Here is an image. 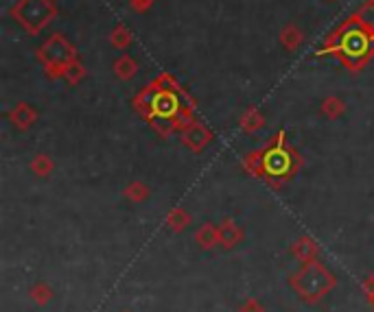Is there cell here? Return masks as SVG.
Masks as SVG:
<instances>
[{"label": "cell", "instance_id": "6da1fadb", "mask_svg": "<svg viewBox=\"0 0 374 312\" xmlns=\"http://www.w3.org/2000/svg\"><path fill=\"white\" fill-rule=\"evenodd\" d=\"M291 289L305 304H315L327 297L337 284V277L322 265L319 260H311V262L302 265V269L291 275Z\"/></svg>", "mask_w": 374, "mask_h": 312}, {"label": "cell", "instance_id": "7a4b0ae2", "mask_svg": "<svg viewBox=\"0 0 374 312\" xmlns=\"http://www.w3.org/2000/svg\"><path fill=\"white\" fill-rule=\"evenodd\" d=\"M337 46L335 50L344 57L348 66H359L370 53H372V42H374V31L357 16V20L346 22L335 33Z\"/></svg>", "mask_w": 374, "mask_h": 312}, {"label": "cell", "instance_id": "3957f363", "mask_svg": "<svg viewBox=\"0 0 374 312\" xmlns=\"http://www.w3.org/2000/svg\"><path fill=\"white\" fill-rule=\"evenodd\" d=\"M13 16L31 35H38L55 18V5L51 0H20Z\"/></svg>", "mask_w": 374, "mask_h": 312}, {"label": "cell", "instance_id": "277c9868", "mask_svg": "<svg viewBox=\"0 0 374 312\" xmlns=\"http://www.w3.org/2000/svg\"><path fill=\"white\" fill-rule=\"evenodd\" d=\"M72 57H74V48L62 35H53L40 48V59L46 64L51 76H66V68L72 62Z\"/></svg>", "mask_w": 374, "mask_h": 312}, {"label": "cell", "instance_id": "5b68a950", "mask_svg": "<svg viewBox=\"0 0 374 312\" xmlns=\"http://www.w3.org/2000/svg\"><path fill=\"white\" fill-rule=\"evenodd\" d=\"M265 160V173L269 177H280L291 171V153L285 146V136L276 138V144L263 153Z\"/></svg>", "mask_w": 374, "mask_h": 312}, {"label": "cell", "instance_id": "8992f818", "mask_svg": "<svg viewBox=\"0 0 374 312\" xmlns=\"http://www.w3.org/2000/svg\"><path fill=\"white\" fill-rule=\"evenodd\" d=\"M182 140H184V144H186L191 151L199 153V151H202V149H204V146L212 140V134L208 132V129H206L204 125L193 122L188 129H184Z\"/></svg>", "mask_w": 374, "mask_h": 312}, {"label": "cell", "instance_id": "52a82bcc", "mask_svg": "<svg viewBox=\"0 0 374 312\" xmlns=\"http://www.w3.org/2000/svg\"><path fill=\"white\" fill-rule=\"evenodd\" d=\"M317 251H319L317 243L313 238H309V236H302L300 241H295V245L291 247L293 258L298 260V262H302V265L311 262V260H317Z\"/></svg>", "mask_w": 374, "mask_h": 312}, {"label": "cell", "instance_id": "ba28073f", "mask_svg": "<svg viewBox=\"0 0 374 312\" xmlns=\"http://www.w3.org/2000/svg\"><path fill=\"white\" fill-rule=\"evenodd\" d=\"M35 118H38V114L33 112L31 105H27V103H20V105L13 108V112H11V122L18 129H29L35 122Z\"/></svg>", "mask_w": 374, "mask_h": 312}, {"label": "cell", "instance_id": "9c48e42d", "mask_svg": "<svg viewBox=\"0 0 374 312\" xmlns=\"http://www.w3.org/2000/svg\"><path fill=\"white\" fill-rule=\"evenodd\" d=\"M241 238H243V231H241L232 221L223 223V225L219 227V245H221V247L230 249V247H234Z\"/></svg>", "mask_w": 374, "mask_h": 312}, {"label": "cell", "instance_id": "30bf717a", "mask_svg": "<svg viewBox=\"0 0 374 312\" xmlns=\"http://www.w3.org/2000/svg\"><path fill=\"white\" fill-rule=\"evenodd\" d=\"M195 241L202 249H210V247H217L219 245V227L215 225H204L199 227L197 233H195Z\"/></svg>", "mask_w": 374, "mask_h": 312}, {"label": "cell", "instance_id": "8fae6325", "mask_svg": "<svg viewBox=\"0 0 374 312\" xmlns=\"http://www.w3.org/2000/svg\"><path fill=\"white\" fill-rule=\"evenodd\" d=\"M31 299L38 304V306H46L48 301L53 299V289L48 286L46 282H38L33 289H31Z\"/></svg>", "mask_w": 374, "mask_h": 312}, {"label": "cell", "instance_id": "7c38bea8", "mask_svg": "<svg viewBox=\"0 0 374 312\" xmlns=\"http://www.w3.org/2000/svg\"><path fill=\"white\" fill-rule=\"evenodd\" d=\"M114 68H116V74L120 76V79H132V76L136 74V70H138L136 62L128 55H123V59H118Z\"/></svg>", "mask_w": 374, "mask_h": 312}, {"label": "cell", "instance_id": "4fadbf2b", "mask_svg": "<svg viewBox=\"0 0 374 312\" xmlns=\"http://www.w3.org/2000/svg\"><path fill=\"white\" fill-rule=\"evenodd\" d=\"M125 197H128L130 201H134V203H140L149 197V188L144 184H140V181H134V184H130L128 190H125Z\"/></svg>", "mask_w": 374, "mask_h": 312}, {"label": "cell", "instance_id": "5bb4252c", "mask_svg": "<svg viewBox=\"0 0 374 312\" xmlns=\"http://www.w3.org/2000/svg\"><path fill=\"white\" fill-rule=\"evenodd\" d=\"M263 125V116L256 112V110H249L245 116H243V120H241V127H243V132H247V134H252V132H256V129Z\"/></svg>", "mask_w": 374, "mask_h": 312}, {"label": "cell", "instance_id": "9a60e30c", "mask_svg": "<svg viewBox=\"0 0 374 312\" xmlns=\"http://www.w3.org/2000/svg\"><path fill=\"white\" fill-rule=\"evenodd\" d=\"M31 171H33L35 175H40V177H46L48 173L53 171L51 158H48V155H38V158L31 162Z\"/></svg>", "mask_w": 374, "mask_h": 312}, {"label": "cell", "instance_id": "2e32d148", "mask_svg": "<svg viewBox=\"0 0 374 312\" xmlns=\"http://www.w3.org/2000/svg\"><path fill=\"white\" fill-rule=\"evenodd\" d=\"M166 223H169V227H171L173 231H182V229L188 225V214H186L184 210H173V212L169 214Z\"/></svg>", "mask_w": 374, "mask_h": 312}, {"label": "cell", "instance_id": "e0dca14e", "mask_svg": "<svg viewBox=\"0 0 374 312\" xmlns=\"http://www.w3.org/2000/svg\"><path fill=\"white\" fill-rule=\"evenodd\" d=\"M280 40H283V44H285L287 48H295L298 44H300V31L293 29V27H289V29L283 31Z\"/></svg>", "mask_w": 374, "mask_h": 312}, {"label": "cell", "instance_id": "ac0fdd59", "mask_svg": "<svg viewBox=\"0 0 374 312\" xmlns=\"http://www.w3.org/2000/svg\"><path fill=\"white\" fill-rule=\"evenodd\" d=\"M81 76H84V66H81L79 62H70L68 68H66V79H68L70 83H77Z\"/></svg>", "mask_w": 374, "mask_h": 312}, {"label": "cell", "instance_id": "d6986e66", "mask_svg": "<svg viewBox=\"0 0 374 312\" xmlns=\"http://www.w3.org/2000/svg\"><path fill=\"white\" fill-rule=\"evenodd\" d=\"M112 42H114V46H118V48L128 46V44L132 42V37H130V31L125 29V27H118V29L114 31V35H112Z\"/></svg>", "mask_w": 374, "mask_h": 312}, {"label": "cell", "instance_id": "ffe728a7", "mask_svg": "<svg viewBox=\"0 0 374 312\" xmlns=\"http://www.w3.org/2000/svg\"><path fill=\"white\" fill-rule=\"evenodd\" d=\"M324 112H327L329 116H339L344 112V105H341V100L339 98H329L327 103H324Z\"/></svg>", "mask_w": 374, "mask_h": 312}, {"label": "cell", "instance_id": "44dd1931", "mask_svg": "<svg viewBox=\"0 0 374 312\" xmlns=\"http://www.w3.org/2000/svg\"><path fill=\"white\" fill-rule=\"evenodd\" d=\"M239 312H265V308H263V304H261L259 299H247V301L239 308Z\"/></svg>", "mask_w": 374, "mask_h": 312}, {"label": "cell", "instance_id": "7402d4cb", "mask_svg": "<svg viewBox=\"0 0 374 312\" xmlns=\"http://www.w3.org/2000/svg\"><path fill=\"white\" fill-rule=\"evenodd\" d=\"M363 291H366V297H368L370 306L374 308V277H368L363 282Z\"/></svg>", "mask_w": 374, "mask_h": 312}, {"label": "cell", "instance_id": "603a6c76", "mask_svg": "<svg viewBox=\"0 0 374 312\" xmlns=\"http://www.w3.org/2000/svg\"><path fill=\"white\" fill-rule=\"evenodd\" d=\"M152 5H154V0H132V7L136 11H144V9H149Z\"/></svg>", "mask_w": 374, "mask_h": 312}]
</instances>
